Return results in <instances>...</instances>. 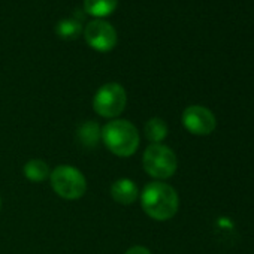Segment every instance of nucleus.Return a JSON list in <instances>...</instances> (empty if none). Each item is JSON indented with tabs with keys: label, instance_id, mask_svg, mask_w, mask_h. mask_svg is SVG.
<instances>
[{
	"label": "nucleus",
	"instance_id": "f257e3e1",
	"mask_svg": "<svg viewBox=\"0 0 254 254\" xmlns=\"http://www.w3.org/2000/svg\"><path fill=\"white\" fill-rule=\"evenodd\" d=\"M178 203L177 191L166 183H150L141 193L142 209L148 217L157 221L171 220L178 211Z\"/></svg>",
	"mask_w": 254,
	"mask_h": 254
},
{
	"label": "nucleus",
	"instance_id": "f03ea898",
	"mask_svg": "<svg viewBox=\"0 0 254 254\" xmlns=\"http://www.w3.org/2000/svg\"><path fill=\"white\" fill-rule=\"evenodd\" d=\"M105 147L115 156L129 157L139 147L138 129L127 120H112L103 126L100 132Z\"/></svg>",
	"mask_w": 254,
	"mask_h": 254
},
{
	"label": "nucleus",
	"instance_id": "7ed1b4c3",
	"mask_svg": "<svg viewBox=\"0 0 254 254\" xmlns=\"http://www.w3.org/2000/svg\"><path fill=\"white\" fill-rule=\"evenodd\" d=\"M50 180L54 191L60 197L67 200L79 199L87 191L85 177L73 166H67V165L57 166L50 174Z\"/></svg>",
	"mask_w": 254,
	"mask_h": 254
},
{
	"label": "nucleus",
	"instance_id": "20e7f679",
	"mask_svg": "<svg viewBox=\"0 0 254 254\" xmlns=\"http://www.w3.org/2000/svg\"><path fill=\"white\" fill-rule=\"evenodd\" d=\"M142 165L148 175L156 180H168L177 171L175 153L162 144H151L142 156Z\"/></svg>",
	"mask_w": 254,
	"mask_h": 254
},
{
	"label": "nucleus",
	"instance_id": "39448f33",
	"mask_svg": "<svg viewBox=\"0 0 254 254\" xmlns=\"http://www.w3.org/2000/svg\"><path fill=\"white\" fill-rule=\"evenodd\" d=\"M127 103L126 90L117 82H108L102 85L93 99L94 111L105 118H114L120 115Z\"/></svg>",
	"mask_w": 254,
	"mask_h": 254
},
{
	"label": "nucleus",
	"instance_id": "423d86ee",
	"mask_svg": "<svg viewBox=\"0 0 254 254\" xmlns=\"http://www.w3.org/2000/svg\"><path fill=\"white\" fill-rule=\"evenodd\" d=\"M84 36L87 44L99 53H108L117 45V32L114 26L105 20L90 21L85 26Z\"/></svg>",
	"mask_w": 254,
	"mask_h": 254
},
{
	"label": "nucleus",
	"instance_id": "0eeeda50",
	"mask_svg": "<svg viewBox=\"0 0 254 254\" xmlns=\"http://www.w3.org/2000/svg\"><path fill=\"white\" fill-rule=\"evenodd\" d=\"M183 124L190 133L206 136L214 132L217 121L214 114L208 108L193 105L186 108V111L183 112Z\"/></svg>",
	"mask_w": 254,
	"mask_h": 254
},
{
	"label": "nucleus",
	"instance_id": "6e6552de",
	"mask_svg": "<svg viewBox=\"0 0 254 254\" xmlns=\"http://www.w3.org/2000/svg\"><path fill=\"white\" fill-rule=\"evenodd\" d=\"M111 196L115 202L121 205H130L138 199L139 191H138L136 184L132 180L120 178L111 186Z\"/></svg>",
	"mask_w": 254,
	"mask_h": 254
},
{
	"label": "nucleus",
	"instance_id": "1a4fd4ad",
	"mask_svg": "<svg viewBox=\"0 0 254 254\" xmlns=\"http://www.w3.org/2000/svg\"><path fill=\"white\" fill-rule=\"evenodd\" d=\"M118 5V0H84V9L96 18L111 15Z\"/></svg>",
	"mask_w": 254,
	"mask_h": 254
},
{
	"label": "nucleus",
	"instance_id": "9d476101",
	"mask_svg": "<svg viewBox=\"0 0 254 254\" xmlns=\"http://www.w3.org/2000/svg\"><path fill=\"white\" fill-rule=\"evenodd\" d=\"M81 32H82V26H81L79 20H76V18H63L56 26L57 36L64 41L76 39L81 35Z\"/></svg>",
	"mask_w": 254,
	"mask_h": 254
},
{
	"label": "nucleus",
	"instance_id": "9b49d317",
	"mask_svg": "<svg viewBox=\"0 0 254 254\" xmlns=\"http://www.w3.org/2000/svg\"><path fill=\"white\" fill-rule=\"evenodd\" d=\"M24 175L32 183H42L50 177V168L44 160L33 159L24 165Z\"/></svg>",
	"mask_w": 254,
	"mask_h": 254
},
{
	"label": "nucleus",
	"instance_id": "f8f14e48",
	"mask_svg": "<svg viewBox=\"0 0 254 254\" xmlns=\"http://www.w3.org/2000/svg\"><path fill=\"white\" fill-rule=\"evenodd\" d=\"M168 135V126L162 118H151L145 124V136L153 144H160Z\"/></svg>",
	"mask_w": 254,
	"mask_h": 254
},
{
	"label": "nucleus",
	"instance_id": "ddd939ff",
	"mask_svg": "<svg viewBox=\"0 0 254 254\" xmlns=\"http://www.w3.org/2000/svg\"><path fill=\"white\" fill-rule=\"evenodd\" d=\"M79 138L82 144L93 145L96 141H99V126L94 123H85L79 130Z\"/></svg>",
	"mask_w": 254,
	"mask_h": 254
},
{
	"label": "nucleus",
	"instance_id": "4468645a",
	"mask_svg": "<svg viewBox=\"0 0 254 254\" xmlns=\"http://www.w3.org/2000/svg\"><path fill=\"white\" fill-rule=\"evenodd\" d=\"M124 254H151V253H150V250H148V248L141 247V245H136V247L129 248V250H127Z\"/></svg>",
	"mask_w": 254,
	"mask_h": 254
},
{
	"label": "nucleus",
	"instance_id": "2eb2a0df",
	"mask_svg": "<svg viewBox=\"0 0 254 254\" xmlns=\"http://www.w3.org/2000/svg\"><path fill=\"white\" fill-rule=\"evenodd\" d=\"M0 208H2V200H0Z\"/></svg>",
	"mask_w": 254,
	"mask_h": 254
}]
</instances>
